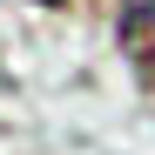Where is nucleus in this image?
<instances>
[{
    "label": "nucleus",
    "mask_w": 155,
    "mask_h": 155,
    "mask_svg": "<svg viewBox=\"0 0 155 155\" xmlns=\"http://www.w3.org/2000/svg\"><path fill=\"white\" fill-rule=\"evenodd\" d=\"M115 34L142 68H155V0H115Z\"/></svg>",
    "instance_id": "obj_1"
},
{
    "label": "nucleus",
    "mask_w": 155,
    "mask_h": 155,
    "mask_svg": "<svg viewBox=\"0 0 155 155\" xmlns=\"http://www.w3.org/2000/svg\"><path fill=\"white\" fill-rule=\"evenodd\" d=\"M41 7H61V0H41Z\"/></svg>",
    "instance_id": "obj_2"
}]
</instances>
